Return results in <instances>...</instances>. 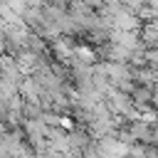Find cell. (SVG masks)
<instances>
[{"label":"cell","instance_id":"cell-2","mask_svg":"<svg viewBox=\"0 0 158 158\" xmlns=\"http://www.w3.org/2000/svg\"><path fill=\"white\" fill-rule=\"evenodd\" d=\"M153 104H156V106H158V89H156V91H153Z\"/></svg>","mask_w":158,"mask_h":158},{"label":"cell","instance_id":"cell-1","mask_svg":"<svg viewBox=\"0 0 158 158\" xmlns=\"http://www.w3.org/2000/svg\"><path fill=\"white\" fill-rule=\"evenodd\" d=\"M151 141H153V143L158 146V128H153V138H151Z\"/></svg>","mask_w":158,"mask_h":158}]
</instances>
